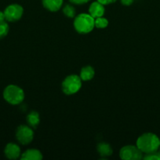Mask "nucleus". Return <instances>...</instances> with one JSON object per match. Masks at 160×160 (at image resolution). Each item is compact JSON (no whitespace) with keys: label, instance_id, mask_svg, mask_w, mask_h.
<instances>
[{"label":"nucleus","instance_id":"nucleus-1","mask_svg":"<svg viewBox=\"0 0 160 160\" xmlns=\"http://www.w3.org/2000/svg\"><path fill=\"white\" fill-rule=\"evenodd\" d=\"M136 146L144 154H150L159 148V138L153 133H145L136 140Z\"/></svg>","mask_w":160,"mask_h":160},{"label":"nucleus","instance_id":"nucleus-2","mask_svg":"<svg viewBox=\"0 0 160 160\" xmlns=\"http://www.w3.org/2000/svg\"><path fill=\"white\" fill-rule=\"evenodd\" d=\"M73 25L79 34H88L95 28L94 18L89 13H81L75 17Z\"/></svg>","mask_w":160,"mask_h":160},{"label":"nucleus","instance_id":"nucleus-3","mask_svg":"<svg viewBox=\"0 0 160 160\" xmlns=\"http://www.w3.org/2000/svg\"><path fill=\"white\" fill-rule=\"evenodd\" d=\"M4 99L13 106L19 105L24 99V92L23 89L17 85L9 84L3 91Z\"/></svg>","mask_w":160,"mask_h":160},{"label":"nucleus","instance_id":"nucleus-4","mask_svg":"<svg viewBox=\"0 0 160 160\" xmlns=\"http://www.w3.org/2000/svg\"><path fill=\"white\" fill-rule=\"evenodd\" d=\"M62 91L65 95H72L77 93L82 88V79L75 74L66 77L61 84Z\"/></svg>","mask_w":160,"mask_h":160},{"label":"nucleus","instance_id":"nucleus-5","mask_svg":"<svg viewBox=\"0 0 160 160\" xmlns=\"http://www.w3.org/2000/svg\"><path fill=\"white\" fill-rule=\"evenodd\" d=\"M16 138L21 145H26L31 143L34 138V131L30 126L20 125L16 131Z\"/></svg>","mask_w":160,"mask_h":160},{"label":"nucleus","instance_id":"nucleus-6","mask_svg":"<svg viewBox=\"0 0 160 160\" xmlns=\"http://www.w3.org/2000/svg\"><path fill=\"white\" fill-rule=\"evenodd\" d=\"M119 156L123 160H140L143 159V152L135 145H125L120 149Z\"/></svg>","mask_w":160,"mask_h":160},{"label":"nucleus","instance_id":"nucleus-7","mask_svg":"<svg viewBox=\"0 0 160 160\" xmlns=\"http://www.w3.org/2000/svg\"><path fill=\"white\" fill-rule=\"evenodd\" d=\"M6 21L16 22L20 20L24 13V9L19 4H11L3 11Z\"/></svg>","mask_w":160,"mask_h":160},{"label":"nucleus","instance_id":"nucleus-8","mask_svg":"<svg viewBox=\"0 0 160 160\" xmlns=\"http://www.w3.org/2000/svg\"><path fill=\"white\" fill-rule=\"evenodd\" d=\"M5 156L9 159H17L21 155L20 148L19 145L14 143H9L6 145L4 150Z\"/></svg>","mask_w":160,"mask_h":160},{"label":"nucleus","instance_id":"nucleus-9","mask_svg":"<svg viewBox=\"0 0 160 160\" xmlns=\"http://www.w3.org/2000/svg\"><path fill=\"white\" fill-rule=\"evenodd\" d=\"M104 12V6L97 1L91 3L89 7V14L92 16L94 19L97 18V17H103Z\"/></svg>","mask_w":160,"mask_h":160},{"label":"nucleus","instance_id":"nucleus-10","mask_svg":"<svg viewBox=\"0 0 160 160\" xmlns=\"http://www.w3.org/2000/svg\"><path fill=\"white\" fill-rule=\"evenodd\" d=\"M43 158L41 152L38 149H28L20 155V159L22 160H40Z\"/></svg>","mask_w":160,"mask_h":160},{"label":"nucleus","instance_id":"nucleus-11","mask_svg":"<svg viewBox=\"0 0 160 160\" xmlns=\"http://www.w3.org/2000/svg\"><path fill=\"white\" fill-rule=\"evenodd\" d=\"M63 0H42V6L50 12H57L63 5Z\"/></svg>","mask_w":160,"mask_h":160},{"label":"nucleus","instance_id":"nucleus-12","mask_svg":"<svg viewBox=\"0 0 160 160\" xmlns=\"http://www.w3.org/2000/svg\"><path fill=\"white\" fill-rule=\"evenodd\" d=\"M97 151L101 157H108L113 153L112 148L106 142H100L97 145Z\"/></svg>","mask_w":160,"mask_h":160},{"label":"nucleus","instance_id":"nucleus-13","mask_svg":"<svg viewBox=\"0 0 160 160\" xmlns=\"http://www.w3.org/2000/svg\"><path fill=\"white\" fill-rule=\"evenodd\" d=\"M94 75H95V70H94L93 67L91 66H86L81 69L79 77L81 78L82 81H88L92 80Z\"/></svg>","mask_w":160,"mask_h":160},{"label":"nucleus","instance_id":"nucleus-14","mask_svg":"<svg viewBox=\"0 0 160 160\" xmlns=\"http://www.w3.org/2000/svg\"><path fill=\"white\" fill-rule=\"evenodd\" d=\"M27 122L28 124L31 127V128H35V129L38 127V125L40 123V117H39V112L36 111H31L27 116Z\"/></svg>","mask_w":160,"mask_h":160},{"label":"nucleus","instance_id":"nucleus-15","mask_svg":"<svg viewBox=\"0 0 160 160\" xmlns=\"http://www.w3.org/2000/svg\"><path fill=\"white\" fill-rule=\"evenodd\" d=\"M63 12L64 16L68 18H74L75 17V9L73 6L70 4H67L63 8Z\"/></svg>","mask_w":160,"mask_h":160},{"label":"nucleus","instance_id":"nucleus-16","mask_svg":"<svg viewBox=\"0 0 160 160\" xmlns=\"http://www.w3.org/2000/svg\"><path fill=\"white\" fill-rule=\"evenodd\" d=\"M94 24L97 28L102 29V28H105L108 27V20L103 17H97V18L94 19Z\"/></svg>","mask_w":160,"mask_h":160},{"label":"nucleus","instance_id":"nucleus-17","mask_svg":"<svg viewBox=\"0 0 160 160\" xmlns=\"http://www.w3.org/2000/svg\"><path fill=\"white\" fill-rule=\"evenodd\" d=\"M9 31V24L5 21L0 22V39L3 38L8 34Z\"/></svg>","mask_w":160,"mask_h":160},{"label":"nucleus","instance_id":"nucleus-18","mask_svg":"<svg viewBox=\"0 0 160 160\" xmlns=\"http://www.w3.org/2000/svg\"><path fill=\"white\" fill-rule=\"evenodd\" d=\"M143 159L145 160H160V154L158 151H156L150 154H145Z\"/></svg>","mask_w":160,"mask_h":160},{"label":"nucleus","instance_id":"nucleus-19","mask_svg":"<svg viewBox=\"0 0 160 160\" xmlns=\"http://www.w3.org/2000/svg\"><path fill=\"white\" fill-rule=\"evenodd\" d=\"M90 0H69L71 3L72 4H75V5H83L85 3H87Z\"/></svg>","mask_w":160,"mask_h":160},{"label":"nucleus","instance_id":"nucleus-20","mask_svg":"<svg viewBox=\"0 0 160 160\" xmlns=\"http://www.w3.org/2000/svg\"><path fill=\"white\" fill-rule=\"evenodd\" d=\"M116 1H117V0H97V2H99L100 3H101V4L104 5V6L111 4V3L115 2Z\"/></svg>","mask_w":160,"mask_h":160},{"label":"nucleus","instance_id":"nucleus-21","mask_svg":"<svg viewBox=\"0 0 160 160\" xmlns=\"http://www.w3.org/2000/svg\"><path fill=\"white\" fill-rule=\"evenodd\" d=\"M121 3H122L123 6H130V5L133 4V2H134V0H120Z\"/></svg>","mask_w":160,"mask_h":160},{"label":"nucleus","instance_id":"nucleus-22","mask_svg":"<svg viewBox=\"0 0 160 160\" xmlns=\"http://www.w3.org/2000/svg\"><path fill=\"white\" fill-rule=\"evenodd\" d=\"M5 20H6V17H5L4 12H2V11H0V22L5 21Z\"/></svg>","mask_w":160,"mask_h":160},{"label":"nucleus","instance_id":"nucleus-23","mask_svg":"<svg viewBox=\"0 0 160 160\" xmlns=\"http://www.w3.org/2000/svg\"><path fill=\"white\" fill-rule=\"evenodd\" d=\"M158 152H159V154H160V150H158Z\"/></svg>","mask_w":160,"mask_h":160},{"label":"nucleus","instance_id":"nucleus-24","mask_svg":"<svg viewBox=\"0 0 160 160\" xmlns=\"http://www.w3.org/2000/svg\"><path fill=\"white\" fill-rule=\"evenodd\" d=\"M159 147H160V138H159Z\"/></svg>","mask_w":160,"mask_h":160}]
</instances>
